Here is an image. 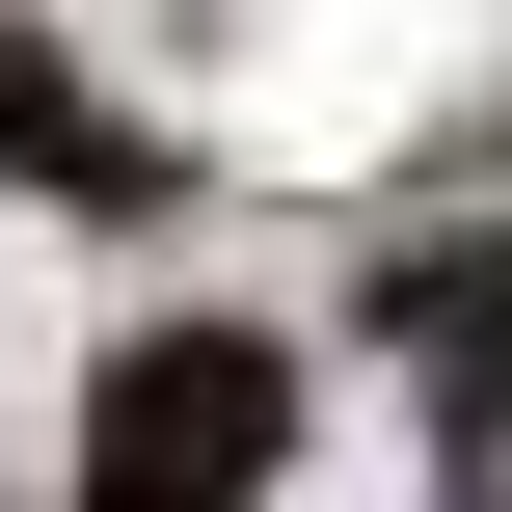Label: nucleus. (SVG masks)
Instances as JSON below:
<instances>
[{
    "label": "nucleus",
    "instance_id": "f03ea898",
    "mask_svg": "<svg viewBox=\"0 0 512 512\" xmlns=\"http://www.w3.org/2000/svg\"><path fill=\"white\" fill-rule=\"evenodd\" d=\"M378 324H405V378H432V432H459V512H512V243L378 270Z\"/></svg>",
    "mask_w": 512,
    "mask_h": 512
},
{
    "label": "nucleus",
    "instance_id": "7ed1b4c3",
    "mask_svg": "<svg viewBox=\"0 0 512 512\" xmlns=\"http://www.w3.org/2000/svg\"><path fill=\"white\" fill-rule=\"evenodd\" d=\"M0 162H27V189H54V216H162V135H135V108H108V81H54V54H27V27H0Z\"/></svg>",
    "mask_w": 512,
    "mask_h": 512
},
{
    "label": "nucleus",
    "instance_id": "f257e3e1",
    "mask_svg": "<svg viewBox=\"0 0 512 512\" xmlns=\"http://www.w3.org/2000/svg\"><path fill=\"white\" fill-rule=\"evenodd\" d=\"M270 432H297V351H270V324H162V351H108V405H81V512H243Z\"/></svg>",
    "mask_w": 512,
    "mask_h": 512
}]
</instances>
